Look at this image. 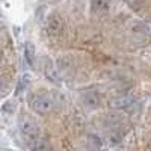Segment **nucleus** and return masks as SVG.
Wrapping results in <instances>:
<instances>
[{
	"mask_svg": "<svg viewBox=\"0 0 151 151\" xmlns=\"http://www.w3.org/2000/svg\"><path fill=\"white\" fill-rule=\"evenodd\" d=\"M30 104H32L35 112L41 113V115H47V113L55 112L56 100L52 94H48V92H38V94L32 95Z\"/></svg>",
	"mask_w": 151,
	"mask_h": 151,
	"instance_id": "obj_1",
	"label": "nucleus"
},
{
	"mask_svg": "<svg viewBox=\"0 0 151 151\" xmlns=\"http://www.w3.org/2000/svg\"><path fill=\"white\" fill-rule=\"evenodd\" d=\"M20 130L27 139H38L40 137V125L30 116L20 118Z\"/></svg>",
	"mask_w": 151,
	"mask_h": 151,
	"instance_id": "obj_2",
	"label": "nucleus"
},
{
	"mask_svg": "<svg viewBox=\"0 0 151 151\" xmlns=\"http://www.w3.org/2000/svg\"><path fill=\"white\" fill-rule=\"evenodd\" d=\"M45 29L48 32L50 36H59L62 33V30H64V20L60 18L59 14H52L48 18H47V23H45Z\"/></svg>",
	"mask_w": 151,
	"mask_h": 151,
	"instance_id": "obj_3",
	"label": "nucleus"
},
{
	"mask_svg": "<svg viewBox=\"0 0 151 151\" xmlns=\"http://www.w3.org/2000/svg\"><path fill=\"white\" fill-rule=\"evenodd\" d=\"M133 97L132 95H119L115 100H112V107L115 109H127L133 104Z\"/></svg>",
	"mask_w": 151,
	"mask_h": 151,
	"instance_id": "obj_4",
	"label": "nucleus"
},
{
	"mask_svg": "<svg viewBox=\"0 0 151 151\" xmlns=\"http://www.w3.org/2000/svg\"><path fill=\"white\" fill-rule=\"evenodd\" d=\"M91 6H92V12L101 15L106 14L110 8V0H91Z\"/></svg>",
	"mask_w": 151,
	"mask_h": 151,
	"instance_id": "obj_5",
	"label": "nucleus"
},
{
	"mask_svg": "<svg viewBox=\"0 0 151 151\" xmlns=\"http://www.w3.org/2000/svg\"><path fill=\"white\" fill-rule=\"evenodd\" d=\"M26 58H27V62L30 65H33V62H35V48L30 42L26 44Z\"/></svg>",
	"mask_w": 151,
	"mask_h": 151,
	"instance_id": "obj_6",
	"label": "nucleus"
}]
</instances>
